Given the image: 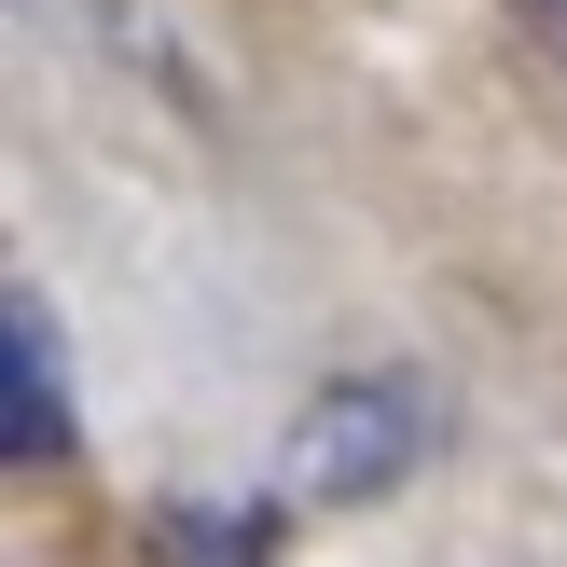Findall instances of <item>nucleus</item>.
Listing matches in <instances>:
<instances>
[{
    "label": "nucleus",
    "instance_id": "2",
    "mask_svg": "<svg viewBox=\"0 0 567 567\" xmlns=\"http://www.w3.org/2000/svg\"><path fill=\"white\" fill-rule=\"evenodd\" d=\"M0 443H14L28 471L70 457V374H55V319H42V291L0 305Z\"/></svg>",
    "mask_w": 567,
    "mask_h": 567
},
{
    "label": "nucleus",
    "instance_id": "3",
    "mask_svg": "<svg viewBox=\"0 0 567 567\" xmlns=\"http://www.w3.org/2000/svg\"><path fill=\"white\" fill-rule=\"evenodd\" d=\"M513 14H526V42H540L554 70H567V0H513Z\"/></svg>",
    "mask_w": 567,
    "mask_h": 567
},
{
    "label": "nucleus",
    "instance_id": "1",
    "mask_svg": "<svg viewBox=\"0 0 567 567\" xmlns=\"http://www.w3.org/2000/svg\"><path fill=\"white\" fill-rule=\"evenodd\" d=\"M415 457H430V388L415 374H332L319 402L291 415V443H277V498H291V513H360V498H388Z\"/></svg>",
    "mask_w": 567,
    "mask_h": 567
}]
</instances>
